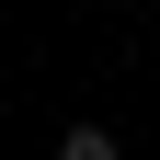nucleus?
Returning a JSON list of instances; mask_svg holds the SVG:
<instances>
[{
	"label": "nucleus",
	"mask_w": 160,
	"mask_h": 160,
	"mask_svg": "<svg viewBox=\"0 0 160 160\" xmlns=\"http://www.w3.org/2000/svg\"><path fill=\"white\" fill-rule=\"evenodd\" d=\"M57 160H114V126H69V137H57Z\"/></svg>",
	"instance_id": "1"
}]
</instances>
